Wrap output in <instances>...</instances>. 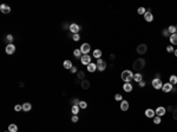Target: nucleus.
Instances as JSON below:
<instances>
[{
  "instance_id": "nucleus-1",
  "label": "nucleus",
  "mask_w": 177,
  "mask_h": 132,
  "mask_svg": "<svg viewBox=\"0 0 177 132\" xmlns=\"http://www.w3.org/2000/svg\"><path fill=\"white\" fill-rule=\"evenodd\" d=\"M122 80L124 83H131V80L134 79V73H132V71L130 70H124L122 72Z\"/></svg>"
},
{
  "instance_id": "nucleus-2",
  "label": "nucleus",
  "mask_w": 177,
  "mask_h": 132,
  "mask_svg": "<svg viewBox=\"0 0 177 132\" xmlns=\"http://www.w3.org/2000/svg\"><path fill=\"white\" fill-rule=\"evenodd\" d=\"M134 69H135L136 71H141V70H143L144 69V66H145V60L143 58H138V59H136L135 61H134Z\"/></svg>"
},
{
  "instance_id": "nucleus-3",
  "label": "nucleus",
  "mask_w": 177,
  "mask_h": 132,
  "mask_svg": "<svg viewBox=\"0 0 177 132\" xmlns=\"http://www.w3.org/2000/svg\"><path fill=\"white\" fill-rule=\"evenodd\" d=\"M96 65H97V70L99 71V72H103V71L106 70V61L105 60H103V59L100 58V59H97V62H96Z\"/></svg>"
},
{
  "instance_id": "nucleus-4",
  "label": "nucleus",
  "mask_w": 177,
  "mask_h": 132,
  "mask_svg": "<svg viewBox=\"0 0 177 132\" xmlns=\"http://www.w3.org/2000/svg\"><path fill=\"white\" fill-rule=\"evenodd\" d=\"M151 85H152V87L155 90H162L163 83H162L161 78H155V79H152V82H151Z\"/></svg>"
},
{
  "instance_id": "nucleus-5",
  "label": "nucleus",
  "mask_w": 177,
  "mask_h": 132,
  "mask_svg": "<svg viewBox=\"0 0 177 132\" xmlns=\"http://www.w3.org/2000/svg\"><path fill=\"white\" fill-rule=\"evenodd\" d=\"M136 51H137V53L141 55L145 54L146 52H148V45H146V44H139L138 46H137V48H136Z\"/></svg>"
},
{
  "instance_id": "nucleus-6",
  "label": "nucleus",
  "mask_w": 177,
  "mask_h": 132,
  "mask_svg": "<svg viewBox=\"0 0 177 132\" xmlns=\"http://www.w3.org/2000/svg\"><path fill=\"white\" fill-rule=\"evenodd\" d=\"M80 52H81V54L83 55H85V54H88V52L91 51V46H90V44H87V43H84L83 45L80 46Z\"/></svg>"
},
{
  "instance_id": "nucleus-7",
  "label": "nucleus",
  "mask_w": 177,
  "mask_h": 132,
  "mask_svg": "<svg viewBox=\"0 0 177 132\" xmlns=\"http://www.w3.org/2000/svg\"><path fill=\"white\" fill-rule=\"evenodd\" d=\"M70 31L72 34H78L79 31H80V26L78 25V24H70Z\"/></svg>"
},
{
  "instance_id": "nucleus-8",
  "label": "nucleus",
  "mask_w": 177,
  "mask_h": 132,
  "mask_svg": "<svg viewBox=\"0 0 177 132\" xmlns=\"http://www.w3.org/2000/svg\"><path fill=\"white\" fill-rule=\"evenodd\" d=\"M91 60H92V58H91V55H88V54L81 55V58H80V62L83 65H86V66H87L90 62H92Z\"/></svg>"
},
{
  "instance_id": "nucleus-9",
  "label": "nucleus",
  "mask_w": 177,
  "mask_h": 132,
  "mask_svg": "<svg viewBox=\"0 0 177 132\" xmlns=\"http://www.w3.org/2000/svg\"><path fill=\"white\" fill-rule=\"evenodd\" d=\"M173 89V85H171L170 83H165V84H163V87H162V91L164 92V93H169L171 92Z\"/></svg>"
},
{
  "instance_id": "nucleus-10",
  "label": "nucleus",
  "mask_w": 177,
  "mask_h": 132,
  "mask_svg": "<svg viewBox=\"0 0 177 132\" xmlns=\"http://www.w3.org/2000/svg\"><path fill=\"white\" fill-rule=\"evenodd\" d=\"M165 112H166V109L163 107V106H159V107H157V109L155 110V113H156V116H158V117H163L165 114Z\"/></svg>"
},
{
  "instance_id": "nucleus-11",
  "label": "nucleus",
  "mask_w": 177,
  "mask_h": 132,
  "mask_svg": "<svg viewBox=\"0 0 177 132\" xmlns=\"http://www.w3.org/2000/svg\"><path fill=\"white\" fill-rule=\"evenodd\" d=\"M5 52L7 53V54H13L14 52H16V46L13 45V44H8L6 48H5Z\"/></svg>"
},
{
  "instance_id": "nucleus-12",
  "label": "nucleus",
  "mask_w": 177,
  "mask_h": 132,
  "mask_svg": "<svg viewBox=\"0 0 177 132\" xmlns=\"http://www.w3.org/2000/svg\"><path fill=\"white\" fill-rule=\"evenodd\" d=\"M129 106H130V104H129V101L127 100H122L120 101V105H119V107H120V110H122V111H124V112H125V111H127V110H129Z\"/></svg>"
},
{
  "instance_id": "nucleus-13",
  "label": "nucleus",
  "mask_w": 177,
  "mask_h": 132,
  "mask_svg": "<svg viewBox=\"0 0 177 132\" xmlns=\"http://www.w3.org/2000/svg\"><path fill=\"white\" fill-rule=\"evenodd\" d=\"M144 20L148 21V23H151V21L154 20V16H152L151 11H146V13L144 14Z\"/></svg>"
},
{
  "instance_id": "nucleus-14",
  "label": "nucleus",
  "mask_w": 177,
  "mask_h": 132,
  "mask_svg": "<svg viewBox=\"0 0 177 132\" xmlns=\"http://www.w3.org/2000/svg\"><path fill=\"white\" fill-rule=\"evenodd\" d=\"M0 11L3 12V13H5V14H8V13L11 12V7H10L8 5L3 4V5H0Z\"/></svg>"
},
{
  "instance_id": "nucleus-15",
  "label": "nucleus",
  "mask_w": 177,
  "mask_h": 132,
  "mask_svg": "<svg viewBox=\"0 0 177 132\" xmlns=\"http://www.w3.org/2000/svg\"><path fill=\"white\" fill-rule=\"evenodd\" d=\"M144 114H145V117H148V118H154V117L156 116L155 110H152V109H146L145 112H144Z\"/></svg>"
},
{
  "instance_id": "nucleus-16",
  "label": "nucleus",
  "mask_w": 177,
  "mask_h": 132,
  "mask_svg": "<svg viewBox=\"0 0 177 132\" xmlns=\"http://www.w3.org/2000/svg\"><path fill=\"white\" fill-rule=\"evenodd\" d=\"M123 90L125 91V92H127V93H130L131 91L134 90V87H132V84H131V83H124Z\"/></svg>"
},
{
  "instance_id": "nucleus-17",
  "label": "nucleus",
  "mask_w": 177,
  "mask_h": 132,
  "mask_svg": "<svg viewBox=\"0 0 177 132\" xmlns=\"http://www.w3.org/2000/svg\"><path fill=\"white\" fill-rule=\"evenodd\" d=\"M93 58L96 59H100L102 58V55H103V52H102V50H99V48H96V50H93Z\"/></svg>"
},
{
  "instance_id": "nucleus-18",
  "label": "nucleus",
  "mask_w": 177,
  "mask_h": 132,
  "mask_svg": "<svg viewBox=\"0 0 177 132\" xmlns=\"http://www.w3.org/2000/svg\"><path fill=\"white\" fill-rule=\"evenodd\" d=\"M90 82L88 80H86V79H84V80H81V83H80V86H81V89L83 90H88L90 89Z\"/></svg>"
},
{
  "instance_id": "nucleus-19",
  "label": "nucleus",
  "mask_w": 177,
  "mask_h": 132,
  "mask_svg": "<svg viewBox=\"0 0 177 132\" xmlns=\"http://www.w3.org/2000/svg\"><path fill=\"white\" fill-rule=\"evenodd\" d=\"M63 66H64V69H66V70H71V69L73 67L72 61H71V60H64Z\"/></svg>"
},
{
  "instance_id": "nucleus-20",
  "label": "nucleus",
  "mask_w": 177,
  "mask_h": 132,
  "mask_svg": "<svg viewBox=\"0 0 177 132\" xmlns=\"http://www.w3.org/2000/svg\"><path fill=\"white\" fill-rule=\"evenodd\" d=\"M86 67H87V71L88 72H91V73H93V72L97 70V65L95 64V62H90Z\"/></svg>"
},
{
  "instance_id": "nucleus-21",
  "label": "nucleus",
  "mask_w": 177,
  "mask_h": 132,
  "mask_svg": "<svg viewBox=\"0 0 177 132\" xmlns=\"http://www.w3.org/2000/svg\"><path fill=\"white\" fill-rule=\"evenodd\" d=\"M169 83L171 84V85H177V76L176 74H171L169 78Z\"/></svg>"
},
{
  "instance_id": "nucleus-22",
  "label": "nucleus",
  "mask_w": 177,
  "mask_h": 132,
  "mask_svg": "<svg viewBox=\"0 0 177 132\" xmlns=\"http://www.w3.org/2000/svg\"><path fill=\"white\" fill-rule=\"evenodd\" d=\"M134 80L138 84V83H141L143 80V76L139 73V72H138V73H136V74H134Z\"/></svg>"
},
{
  "instance_id": "nucleus-23",
  "label": "nucleus",
  "mask_w": 177,
  "mask_h": 132,
  "mask_svg": "<svg viewBox=\"0 0 177 132\" xmlns=\"http://www.w3.org/2000/svg\"><path fill=\"white\" fill-rule=\"evenodd\" d=\"M31 109H32L31 103H24V104H23V111L28 112V111H31Z\"/></svg>"
},
{
  "instance_id": "nucleus-24",
  "label": "nucleus",
  "mask_w": 177,
  "mask_h": 132,
  "mask_svg": "<svg viewBox=\"0 0 177 132\" xmlns=\"http://www.w3.org/2000/svg\"><path fill=\"white\" fill-rule=\"evenodd\" d=\"M168 31H169L170 35L175 34V33H177V26H175V25H170L169 27H168Z\"/></svg>"
},
{
  "instance_id": "nucleus-25",
  "label": "nucleus",
  "mask_w": 177,
  "mask_h": 132,
  "mask_svg": "<svg viewBox=\"0 0 177 132\" xmlns=\"http://www.w3.org/2000/svg\"><path fill=\"white\" fill-rule=\"evenodd\" d=\"M169 39H170V43L172 44V45H177V33H175V34H171Z\"/></svg>"
},
{
  "instance_id": "nucleus-26",
  "label": "nucleus",
  "mask_w": 177,
  "mask_h": 132,
  "mask_svg": "<svg viewBox=\"0 0 177 132\" xmlns=\"http://www.w3.org/2000/svg\"><path fill=\"white\" fill-rule=\"evenodd\" d=\"M8 131L10 132H18V126L16 124H10L8 125Z\"/></svg>"
},
{
  "instance_id": "nucleus-27",
  "label": "nucleus",
  "mask_w": 177,
  "mask_h": 132,
  "mask_svg": "<svg viewBox=\"0 0 177 132\" xmlns=\"http://www.w3.org/2000/svg\"><path fill=\"white\" fill-rule=\"evenodd\" d=\"M79 109H80V107H79L78 105H73L72 109H71V112H72L73 114H78V113H79Z\"/></svg>"
},
{
  "instance_id": "nucleus-28",
  "label": "nucleus",
  "mask_w": 177,
  "mask_h": 132,
  "mask_svg": "<svg viewBox=\"0 0 177 132\" xmlns=\"http://www.w3.org/2000/svg\"><path fill=\"white\" fill-rule=\"evenodd\" d=\"M73 55L76 57V58H81V52L79 48H76V50H73Z\"/></svg>"
},
{
  "instance_id": "nucleus-29",
  "label": "nucleus",
  "mask_w": 177,
  "mask_h": 132,
  "mask_svg": "<svg viewBox=\"0 0 177 132\" xmlns=\"http://www.w3.org/2000/svg\"><path fill=\"white\" fill-rule=\"evenodd\" d=\"M146 11H148V10H145L144 7H138V10H137V13H138L139 16H144V14L146 13Z\"/></svg>"
},
{
  "instance_id": "nucleus-30",
  "label": "nucleus",
  "mask_w": 177,
  "mask_h": 132,
  "mask_svg": "<svg viewBox=\"0 0 177 132\" xmlns=\"http://www.w3.org/2000/svg\"><path fill=\"white\" fill-rule=\"evenodd\" d=\"M78 106H79V107H80V109H86V107H87V103H86V101H84V100H80L79 101V105H78Z\"/></svg>"
},
{
  "instance_id": "nucleus-31",
  "label": "nucleus",
  "mask_w": 177,
  "mask_h": 132,
  "mask_svg": "<svg viewBox=\"0 0 177 132\" xmlns=\"http://www.w3.org/2000/svg\"><path fill=\"white\" fill-rule=\"evenodd\" d=\"M77 77H78V79H81V80H84L85 73L83 72V71H78V72H77Z\"/></svg>"
},
{
  "instance_id": "nucleus-32",
  "label": "nucleus",
  "mask_w": 177,
  "mask_h": 132,
  "mask_svg": "<svg viewBox=\"0 0 177 132\" xmlns=\"http://www.w3.org/2000/svg\"><path fill=\"white\" fill-rule=\"evenodd\" d=\"M152 120H154V124H156V125L161 124V117H158V116H155L154 118H152Z\"/></svg>"
},
{
  "instance_id": "nucleus-33",
  "label": "nucleus",
  "mask_w": 177,
  "mask_h": 132,
  "mask_svg": "<svg viewBox=\"0 0 177 132\" xmlns=\"http://www.w3.org/2000/svg\"><path fill=\"white\" fill-rule=\"evenodd\" d=\"M162 35H163V37H170V33H169V31H168V28H164V30H163V31H162Z\"/></svg>"
},
{
  "instance_id": "nucleus-34",
  "label": "nucleus",
  "mask_w": 177,
  "mask_h": 132,
  "mask_svg": "<svg viewBox=\"0 0 177 132\" xmlns=\"http://www.w3.org/2000/svg\"><path fill=\"white\" fill-rule=\"evenodd\" d=\"M166 52H168V53H173V52H175V48L172 47V45L166 46Z\"/></svg>"
},
{
  "instance_id": "nucleus-35",
  "label": "nucleus",
  "mask_w": 177,
  "mask_h": 132,
  "mask_svg": "<svg viewBox=\"0 0 177 132\" xmlns=\"http://www.w3.org/2000/svg\"><path fill=\"white\" fill-rule=\"evenodd\" d=\"M13 39H14V38H13V35H12V34H7V35H6V41H8L10 44H12Z\"/></svg>"
},
{
  "instance_id": "nucleus-36",
  "label": "nucleus",
  "mask_w": 177,
  "mask_h": 132,
  "mask_svg": "<svg viewBox=\"0 0 177 132\" xmlns=\"http://www.w3.org/2000/svg\"><path fill=\"white\" fill-rule=\"evenodd\" d=\"M115 100H117V101H122L123 100V97H122V94L120 93H117L115 96Z\"/></svg>"
},
{
  "instance_id": "nucleus-37",
  "label": "nucleus",
  "mask_w": 177,
  "mask_h": 132,
  "mask_svg": "<svg viewBox=\"0 0 177 132\" xmlns=\"http://www.w3.org/2000/svg\"><path fill=\"white\" fill-rule=\"evenodd\" d=\"M21 110H23V105L17 104L16 106H14V111H17V112H19V111H21Z\"/></svg>"
},
{
  "instance_id": "nucleus-38",
  "label": "nucleus",
  "mask_w": 177,
  "mask_h": 132,
  "mask_svg": "<svg viewBox=\"0 0 177 132\" xmlns=\"http://www.w3.org/2000/svg\"><path fill=\"white\" fill-rule=\"evenodd\" d=\"M71 120H72V123H77V121L79 120V118H78L77 114H73L72 118H71Z\"/></svg>"
},
{
  "instance_id": "nucleus-39",
  "label": "nucleus",
  "mask_w": 177,
  "mask_h": 132,
  "mask_svg": "<svg viewBox=\"0 0 177 132\" xmlns=\"http://www.w3.org/2000/svg\"><path fill=\"white\" fill-rule=\"evenodd\" d=\"M72 39L74 40V41H78V40L80 39V35L79 34H72Z\"/></svg>"
},
{
  "instance_id": "nucleus-40",
  "label": "nucleus",
  "mask_w": 177,
  "mask_h": 132,
  "mask_svg": "<svg viewBox=\"0 0 177 132\" xmlns=\"http://www.w3.org/2000/svg\"><path fill=\"white\" fill-rule=\"evenodd\" d=\"M71 101H72L73 105H79V101H80V100H79V99H77V98H73Z\"/></svg>"
},
{
  "instance_id": "nucleus-41",
  "label": "nucleus",
  "mask_w": 177,
  "mask_h": 132,
  "mask_svg": "<svg viewBox=\"0 0 177 132\" xmlns=\"http://www.w3.org/2000/svg\"><path fill=\"white\" fill-rule=\"evenodd\" d=\"M172 118L175 119V120H177V109L173 110V112H172Z\"/></svg>"
},
{
  "instance_id": "nucleus-42",
  "label": "nucleus",
  "mask_w": 177,
  "mask_h": 132,
  "mask_svg": "<svg viewBox=\"0 0 177 132\" xmlns=\"http://www.w3.org/2000/svg\"><path fill=\"white\" fill-rule=\"evenodd\" d=\"M70 71H71V73H77V72H78V70H77V67H76V66H73Z\"/></svg>"
},
{
  "instance_id": "nucleus-43",
  "label": "nucleus",
  "mask_w": 177,
  "mask_h": 132,
  "mask_svg": "<svg viewBox=\"0 0 177 132\" xmlns=\"http://www.w3.org/2000/svg\"><path fill=\"white\" fill-rule=\"evenodd\" d=\"M138 86H139V87H144V86H145V82L142 80L141 83H138Z\"/></svg>"
},
{
  "instance_id": "nucleus-44",
  "label": "nucleus",
  "mask_w": 177,
  "mask_h": 132,
  "mask_svg": "<svg viewBox=\"0 0 177 132\" xmlns=\"http://www.w3.org/2000/svg\"><path fill=\"white\" fill-rule=\"evenodd\" d=\"M173 110H175V109H173L172 106H168V111H169V112L172 113V112H173Z\"/></svg>"
},
{
  "instance_id": "nucleus-45",
  "label": "nucleus",
  "mask_w": 177,
  "mask_h": 132,
  "mask_svg": "<svg viewBox=\"0 0 177 132\" xmlns=\"http://www.w3.org/2000/svg\"><path fill=\"white\" fill-rule=\"evenodd\" d=\"M115 58H116V55L113 54V53H112V54H110V59H111V60H113Z\"/></svg>"
},
{
  "instance_id": "nucleus-46",
  "label": "nucleus",
  "mask_w": 177,
  "mask_h": 132,
  "mask_svg": "<svg viewBox=\"0 0 177 132\" xmlns=\"http://www.w3.org/2000/svg\"><path fill=\"white\" fill-rule=\"evenodd\" d=\"M173 54H175V57H177V48L175 50V52H173Z\"/></svg>"
},
{
  "instance_id": "nucleus-47",
  "label": "nucleus",
  "mask_w": 177,
  "mask_h": 132,
  "mask_svg": "<svg viewBox=\"0 0 177 132\" xmlns=\"http://www.w3.org/2000/svg\"><path fill=\"white\" fill-rule=\"evenodd\" d=\"M5 132H7V131H5ZM8 132H10V131H8Z\"/></svg>"
}]
</instances>
